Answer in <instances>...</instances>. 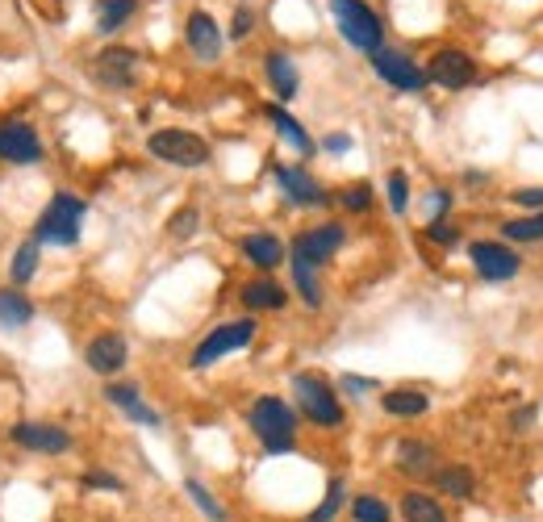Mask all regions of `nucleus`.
Segmentation results:
<instances>
[{
	"mask_svg": "<svg viewBox=\"0 0 543 522\" xmlns=\"http://www.w3.org/2000/svg\"><path fill=\"white\" fill-rule=\"evenodd\" d=\"M147 151L172 168H205L209 163V142L188 130H155L147 138Z\"/></svg>",
	"mask_w": 543,
	"mask_h": 522,
	"instance_id": "39448f33",
	"label": "nucleus"
},
{
	"mask_svg": "<svg viewBox=\"0 0 543 522\" xmlns=\"http://www.w3.org/2000/svg\"><path fill=\"white\" fill-rule=\"evenodd\" d=\"M339 247H343V226H339V222H326V226H318V230H310V234H297V239H293V255L310 259L314 268L326 264V259L335 255Z\"/></svg>",
	"mask_w": 543,
	"mask_h": 522,
	"instance_id": "ddd939ff",
	"label": "nucleus"
},
{
	"mask_svg": "<svg viewBox=\"0 0 543 522\" xmlns=\"http://www.w3.org/2000/svg\"><path fill=\"white\" fill-rule=\"evenodd\" d=\"M468 259H472V268H477L481 280H493V284H502L510 276H518V268H523V259H518V251H510L506 243H472L468 247Z\"/></svg>",
	"mask_w": 543,
	"mask_h": 522,
	"instance_id": "0eeeda50",
	"label": "nucleus"
},
{
	"mask_svg": "<svg viewBox=\"0 0 543 522\" xmlns=\"http://www.w3.org/2000/svg\"><path fill=\"white\" fill-rule=\"evenodd\" d=\"M401 518H406V522H447L443 506L435 502L431 493H406V497H401Z\"/></svg>",
	"mask_w": 543,
	"mask_h": 522,
	"instance_id": "393cba45",
	"label": "nucleus"
},
{
	"mask_svg": "<svg viewBox=\"0 0 543 522\" xmlns=\"http://www.w3.org/2000/svg\"><path fill=\"white\" fill-rule=\"evenodd\" d=\"M184 38H188V51H193L201 63H214L222 55V30L218 21L209 17L205 9H193L184 21Z\"/></svg>",
	"mask_w": 543,
	"mask_h": 522,
	"instance_id": "f8f14e48",
	"label": "nucleus"
},
{
	"mask_svg": "<svg viewBox=\"0 0 543 522\" xmlns=\"http://www.w3.org/2000/svg\"><path fill=\"white\" fill-rule=\"evenodd\" d=\"M105 397L113 401L117 410H126V418L143 422V426H159V414L147 406L143 397H138V389H134V385H109V389H105Z\"/></svg>",
	"mask_w": 543,
	"mask_h": 522,
	"instance_id": "6ab92c4d",
	"label": "nucleus"
},
{
	"mask_svg": "<svg viewBox=\"0 0 543 522\" xmlns=\"http://www.w3.org/2000/svg\"><path fill=\"white\" fill-rule=\"evenodd\" d=\"M435 489H439V493H452V497H472L477 481H472L468 468L452 464V468H439V472H435Z\"/></svg>",
	"mask_w": 543,
	"mask_h": 522,
	"instance_id": "cd10ccee",
	"label": "nucleus"
},
{
	"mask_svg": "<svg viewBox=\"0 0 543 522\" xmlns=\"http://www.w3.org/2000/svg\"><path fill=\"white\" fill-rule=\"evenodd\" d=\"M264 113H268V122L276 126V134H280V138H285V142H293V147H297L301 155H310V151H314V142H310V134H305V130H301V122H297V117H293V113H285V109H280V105H268Z\"/></svg>",
	"mask_w": 543,
	"mask_h": 522,
	"instance_id": "5701e85b",
	"label": "nucleus"
},
{
	"mask_svg": "<svg viewBox=\"0 0 543 522\" xmlns=\"http://www.w3.org/2000/svg\"><path fill=\"white\" fill-rule=\"evenodd\" d=\"M285 301H289V293L280 289L276 280H251V284H243V305H247V310H280Z\"/></svg>",
	"mask_w": 543,
	"mask_h": 522,
	"instance_id": "412c9836",
	"label": "nucleus"
},
{
	"mask_svg": "<svg viewBox=\"0 0 543 522\" xmlns=\"http://www.w3.org/2000/svg\"><path fill=\"white\" fill-rule=\"evenodd\" d=\"M351 514H356V522H389V506L376 502V497H356Z\"/></svg>",
	"mask_w": 543,
	"mask_h": 522,
	"instance_id": "473e14b6",
	"label": "nucleus"
},
{
	"mask_svg": "<svg viewBox=\"0 0 543 522\" xmlns=\"http://www.w3.org/2000/svg\"><path fill=\"white\" fill-rule=\"evenodd\" d=\"M276 184L285 188V197L293 205H326L322 184L310 172H301V168H276Z\"/></svg>",
	"mask_w": 543,
	"mask_h": 522,
	"instance_id": "dca6fc26",
	"label": "nucleus"
},
{
	"mask_svg": "<svg viewBox=\"0 0 543 522\" xmlns=\"http://www.w3.org/2000/svg\"><path fill=\"white\" fill-rule=\"evenodd\" d=\"M343 389H351V393H364V389H376V381H360V376H343Z\"/></svg>",
	"mask_w": 543,
	"mask_h": 522,
	"instance_id": "a19ab883",
	"label": "nucleus"
},
{
	"mask_svg": "<svg viewBox=\"0 0 543 522\" xmlns=\"http://www.w3.org/2000/svg\"><path fill=\"white\" fill-rule=\"evenodd\" d=\"M347 147H351L347 134H330V138H326V151H347Z\"/></svg>",
	"mask_w": 543,
	"mask_h": 522,
	"instance_id": "79ce46f5",
	"label": "nucleus"
},
{
	"mask_svg": "<svg viewBox=\"0 0 543 522\" xmlns=\"http://www.w3.org/2000/svg\"><path fill=\"white\" fill-rule=\"evenodd\" d=\"M243 255L251 259L255 268L272 272V268L285 264V243H280L276 234H247V239H243Z\"/></svg>",
	"mask_w": 543,
	"mask_h": 522,
	"instance_id": "a211bd4d",
	"label": "nucleus"
},
{
	"mask_svg": "<svg viewBox=\"0 0 543 522\" xmlns=\"http://www.w3.org/2000/svg\"><path fill=\"white\" fill-rule=\"evenodd\" d=\"M427 239H431V243H439V247H452V243L460 239V234H456L452 226H447V222L439 218V222H427Z\"/></svg>",
	"mask_w": 543,
	"mask_h": 522,
	"instance_id": "e433bc0d",
	"label": "nucleus"
},
{
	"mask_svg": "<svg viewBox=\"0 0 543 522\" xmlns=\"http://www.w3.org/2000/svg\"><path fill=\"white\" fill-rule=\"evenodd\" d=\"M406 205H410L406 172H389V209H393V213H406Z\"/></svg>",
	"mask_w": 543,
	"mask_h": 522,
	"instance_id": "72a5a7b5",
	"label": "nucleus"
},
{
	"mask_svg": "<svg viewBox=\"0 0 543 522\" xmlns=\"http://www.w3.org/2000/svg\"><path fill=\"white\" fill-rule=\"evenodd\" d=\"M84 201L72 193H55V201L42 209L38 218V243H55V247H72L80 239V226H84Z\"/></svg>",
	"mask_w": 543,
	"mask_h": 522,
	"instance_id": "7ed1b4c3",
	"label": "nucleus"
},
{
	"mask_svg": "<svg viewBox=\"0 0 543 522\" xmlns=\"http://www.w3.org/2000/svg\"><path fill=\"white\" fill-rule=\"evenodd\" d=\"M330 13H335V21H339V34L356 46V51H368V55L381 51L385 26L364 0H330Z\"/></svg>",
	"mask_w": 543,
	"mask_h": 522,
	"instance_id": "f03ea898",
	"label": "nucleus"
},
{
	"mask_svg": "<svg viewBox=\"0 0 543 522\" xmlns=\"http://www.w3.org/2000/svg\"><path fill=\"white\" fill-rule=\"evenodd\" d=\"M84 485L88 489H113V493L122 489V481H117L113 472H84Z\"/></svg>",
	"mask_w": 543,
	"mask_h": 522,
	"instance_id": "58836bf2",
	"label": "nucleus"
},
{
	"mask_svg": "<svg viewBox=\"0 0 543 522\" xmlns=\"http://www.w3.org/2000/svg\"><path fill=\"white\" fill-rule=\"evenodd\" d=\"M30 318H34V305L26 297L13 293V289H0V326L17 330V326H26Z\"/></svg>",
	"mask_w": 543,
	"mask_h": 522,
	"instance_id": "a878e982",
	"label": "nucleus"
},
{
	"mask_svg": "<svg viewBox=\"0 0 543 522\" xmlns=\"http://www.w3.org/2000/svg\"><path fill=\"white\" fill-rule=\"evenodd\" d=\"M126 355H130V347H126V339H122V335H97V339L88 343L84 360H88V368H92V372L113 376V372H122V368H126Z\"/></svg>",
	"mask_w": 543,
	"mask_h": 522,
	"instance_id": "4468645a",
	"label": "nucleus"
},
{
	"mask_svg": "<svg viewBox=\"0 0 543 522\" xmlns=\"http://www.w3.org/2000/svg\"><path fill=\"white\" fill-rule=\"evenodd\" d=\"M251 339H255V322H251V318L222 322V326L209 330V335L201 339V347L193 351V368H209L214 360H222V355H230V351H243Z\"/></svg>",
	"mask_w": 543,
	"mask_h": 522,
	"instance_id": "423d86ee",
	"label": "nucleus"
},
{
	"mask_svg": "<svg viewBox=\"0 0 543 522\" xmlns=\"http://www.w3.org/2000/svg\"><path fill=\"white\" fill-rule=\"evenodd\" d=\"M134 0H97V30L101 34H113V30H122L126 21L134 17Z\"/></svg>",
	"mask_w": 543,
	"mask_h": 522,
	"instance_id": "bb28decb",
	"label": "nucleus"
},
{
	"mask_svg": "<svg viewBox=\"0 0 543 522\" xmlns=\"http://www.w3.org/2000/svg\"><path fill=\"white\" fill-rule=\"evenodd\" d=\"M251 431H255L259 443H264V452H272V456L293 452V443H297V414L280 397H259L255 406H251Z\"/></svg>",
	"mask_w": 543,
	"mask_h": 522,
	"instance_id": "f257e3e1",
	"label": "nucleus"
},
{
	"mask_svg": "<svg viewBox=\"0 0 543 522\" xmlns=\"http://www.w3.org/2000/svg\"><path fill=\"white\" fill-rule=\"evenodd\" d=\"M293 393H297L301 414L310 418L314 426H339V422H343L339 393L330 389L326 376H318V372H297V376H293Z\"/></svg>",
	"mask_w": 543,
	"mask_h": 522,
	"instance_id": "20e7f679",
	"label": "nucleus"
},
{
	"mask_svg": "<svg viewBox=\"0 0 543 522\" xmlns=\"http://www.w3.org/2000/svg\"><path fill=\"white\" fill-rule=\"evenodd\" d=\"M427 80L439 84V88H468L477 80V63H472L464 51H439L431 63H427Z\"/></svg>",
	"mask_w": 543,
	"mask_h": 522,
	"instance_id": "9b49d317",
	"label": "nucleus"
},
{
	"mask_svg": "<svg viewBox=\"0 0 543 522\" xmlns=\"http://www.w3.org/2000/svg\"><path fill=\"white\" fill-rule=\"evenodd\" d=\"M397 468L410 472V477H435V447L431 443H418V439H406L397 443Z\"/></svg>",
	"mask_w": 543,
	"mask_h": 522,
	"instance_id": "f3484780",
	"label": "nucleus"
},
{
	"mask_svg": "<svg viewBox=\"0 0 543 522\" xmlns=\"http://www.w3.org/2000/svg\"><path fill=\"white\" fill-rule=\"evenodd\" d=\"M134 63H138L134 51H126V46H109V51L97 55V80L105 88H130L134 84Z\"/></svg>",
	"mask_w": 543,
	"mask_h": 522,
	"instance_id": "2eb2a0df",
	"label": "nucleus"
},
{
	"mask_svg": "<svg viewBox=\"0 0 543 522\" xmlns=\"http://www.w3.org/2000/svg\"><path fill=\"white\" fill-rule=\"evenodd\" d=\"M34 272H38V239L21 247V251L13 255V264H9V276H13V284H26Z\"/></svg>",
	"mask_w": 543,
	"mask_h": 522,
	"instance_id": "c756f323",
	"label": "nucleus"
},
{
	"mask_svg": "<svg viewBox=\"0 0 543 522\" xmlns=\"http://www.w3.org/2000/svg\"><path fill=\"white\" fill-rule=\"evenodd\" d=\"M197 222H201V213H197L193 205H188V209H180V213H176V218L168 222V230H172V239H188V234H193V230H197Z\"/></svg>",
	"mask_w": 543,
	"mask_h": 522,
	"instance_id": "f704fd0d",
	"label": "nucleus"
},
{
	"mask_svg": "<svg viewBox=\"0 0 543 522\" xmlns=\"http://www.w3.org/2000/svg\"><path fill=\"white\" fill-rule=\"evenodd\" d=\"M381 406H385V414H393V418H418V414H427L431 397L422 393V389H393V393L381 397Z\"/></svg>",
	"mask_w": 543,
	"mask_h": 522,
	"instance_id": "aec40b11",
	"label": "nucleus"
},
{
	"mask_svg": "<svg viewBox=\"0 0 543 522\" xmlns=\"http://www.w3.org/2000/svg\"><path fill=\"white\" fill-rule=\"evenodd\" d=\"M339 506H343V481H330L326 485V497H322V506L310 514V522H330L339 514Z\"/></svg>",
	"mask_w": 543,
	"mask_h": 522,
	"instance_id": "2f4dec72",
	"label": "nucleus"
},
{
	"mask_svg": "<svg viewBox=\"0 0 543 522\" xmlns=\"http://www.w3.org/2000/svg\"><path fill=\"white\" fill-rule=\"evenodd\" d=\"M0 159L17 163V168H30L42 159V142L34 134V126L26 122H0Z\"/></svg>",
	"mask_w": 543,
	"mask_h": 522,
	"instance_id": "1a4fd4ad",
	"label": "nucleus"
},
{
	"mask_svg": "<svg viewBox=\"0 0 543 522\" xmlns=\"http://www.w3.org/2000/svg\"><path fill=\"white\" fill-rule=\"evenodd\" d=\"M343 205H347L351 213H364V209L372 205V188H368L364 180H360V184H351L347 193H343Z\"/></svg>",
	"mask_w": 543,
	"mask_h": 522,
	"instance_id": "c9c22d12",
	"label": "nucleus"
},
{
	"mask_svg": "<svg viewBox=\"0 0 543 522\" xmlns=\"http://www.w3.org/2000/svg\"><path fill=\"white\" fill-rule=\"evenodd\" d=\"M9 435H13L17 447H26V452H46V456H59L72 447V435H67L63 426H51V422H17Z\"/></svg>",
	"mask_w": 543,
	"mask_h": 522,
	"instance_id": "9d476101",
	"label": "nucleus"
},
{
	"mask_svg": "<svg viewBox=\"0 0 543 522\" xmlns=\"http://www.w3.org/2000/svg\"><path fill=\"white\" fill-rule=\"evenodd\" d=\"M268 80H272L280 101H293L297 97V67H293V59L285 51H272L268 55Z\"/></svg>",
	"mask_w": 543,
	"mask_h": 522,
	"instance_id": "4be33fe9",
	"label": "nucleus"
},
{
	"mask_svg": "<svg viewBox=\"0 0 543 522\" xmlns=\"http://www.w3.org/2000/svg\"><path fill=\"white\" fill-rule=\"evenodd\" d=\"M184 489H188V497H193V502L201 506V514H205V518H214V522H226V510H222V506L214 502V497H209V489H205L201 481H188Z\"/></svg>",
	"mask_w": 543,
	"mask_h": 522,
	"instance_id": "7c9ffc66",
	"label": "nucleus"
},
{
	"mask_svg": "<svg viewBox=\"0 0 543 522\" xmlns=\"http://www.w3.org/2000/svg\"><path fill=\"white\" fill-rule=\"evenodd\" d=\"M502 234L510 243H543V209L527 213V218H514L502 226Z\"/></svg>",
	"mask_w": 543,
	"mask_h": 522,
	"instance_id": "c85d7f7f",
	"label": "nucleus"
},
{
	"mask_svg": "<svg viewBox=\"0 0 543 522\" xmlns=\"http://www.w3.org/2000/svg\"><path fill=\"white\" fill-rule=\"evenodd\" d=\"M514 201L523 205V209H543V188H518Z\"/></svg>",
	"mask_w": 543,
	"mask_h": 522,
	"instance_id": "ea45409f",
	"label": "nucleus"
},
{
	"mask_svg": "<svg viewBox=\"0 0 543 522\" xmlns=\"http://www.w3.org/2000/svg\"><path fill=\"white\" fill-rule=\"evenodd\" d=\"M255 30V13L247 9V5H239L234 9V26H230V38H247Z\"/></svg>",
	"mask_w": 543,
	"mask_h": 522,
	"instance_id": "4c0bfd02",
	"label": "nucleus"
},
{
	"mask_svg": "<svg viewBox=\"0 0 543 522\" xmlns=\"http://www.w3.org/2000/svg\"><path fill=\"white\" fill-rule=\"evenodd\" d=\"M372 67H376V76H381L385 84H393L397 92H422L427 88V71H422L410 55H401V51H376L372 55Z\"/></svg>",
	"mask_w": 543,
	"mask_h": 522,
	"instance_id": "6e6552de",
	"label": "nucleus"
},
{
	"mask_svg": "<svg viewBox=\"0 0 543 522\" xmlns=\"http://www.w3.org/2000/svg\"><path fill=\"white\" fill-rule=\"evenodd\" d=\"M289 264H293V280H297V293H301V301L310 305V310H318V305H322V284H318V268L310 264V259H301V255H293Z\"/></svg>",
	"mask_w": 543,
	"mask_h": 522,
	"instance_id": "b1692460",
	"label": "nucleus"
}]
</instances>
